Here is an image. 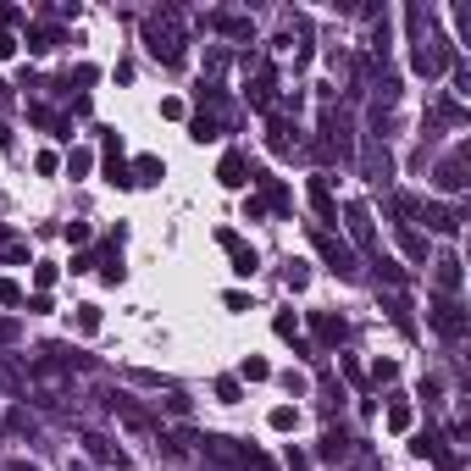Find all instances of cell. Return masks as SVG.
Returning a JSON list of instances; mask_svg holds the SVG:
<instances>
[{
    "label": "cell",
    "instance_id": "obj_32",
    "mask_svg": "<svg viewBox=\"0 0 471 471\" xmlns=\"http://www.w3.org/2000/svg\"><path fill=\"white\" fill-rule=\"evenodd\" d=\"M61 45V28H34L28 34V50H56Z\"/></svg>",
    "mask_w": 471,
    "mask_h": 471
},
{
    "label": "cell",
    "instance_id": "obj_10",
    "mask_svg": "<svg viewBox=\"0 0 471 471\" xmlns=\"http://www.w3.org/2000/svg\"><path fill=\"white\" fill-rule=\"evenodd\" d=\"M460 283H466V272H460V255H438L433 261V289L444 294V300H460Z\"/></svg>",
    "mask_w": 471,
    "mask_h": 471
},
{
    "label": "cell",
    "instance_id": "obj_22",
    "mask_svg": "<svg viewBox=\"0 0 471 471\" xmlns=\"http://www.w3.org/2000/svg\"><path fill=\"white\" fill-rule=\"evenodd\" d=\"M388 433H411L416 427V411H411V399H388V416H383Z\"/></svg>",
    "mask_w": 471,
    "mask_h": 471
},
{
    "label": "cell",
    "instance_id": "obj_14",
    "mask_svg": "<svg viewBox=\"0 0 471 471\" xmlns=\"http://www.w3.org/2000/svg\"><path fill=\"white\" fill-rule=\"evenodd\" d=\"M311 333L327 344V350H338V344L350 338V322H344V316H333V311H311Z\"/></svg>",
    "mask_w": 471,
    "mask_h": 471
},
{
    "label": "cell",
    "instance_id": "obj_31",
    "mask_svg": "<svg viewBox=\"0 0 471 471\" xmlns=\"http://www.w3.org/2000/svg\"><path fill=\"white\" fill-rule=\"evenodd\" d=\"M266 422H272V433H294V427H300V411H294V405H277Z\"/></svg>",
    "mask_w": 471,
    "mask_h": 471
},
{
    "label": "cell",
    "instance_id": "obj_36",
    "mask_svg": "<svg viewBox=\"0 0 471 471\" xmlns=\"http://www.w3.org/2000/svg\"><path fill=\"white\" fill-rule=\"evenodd\" d=\"M211 394H217L222 405H239V377H217V383H211Z\"/></svg>",
    "mask_w": 471,
    "mask_h": 471
},
{
    "label": "cell",
    "instance_id": "obj_23",
    "mask_svg": "<svg viewBox=\"0 0 471 471\" xmlns=\"http://www.w3.org/2000/svg\"><path fill=\"white\" fill-rule=\"evenodd\" d=\"M128 172H133V189H139V183H161V178H167V161H161V156H139Z\"/></svg>",
    "mask_w": 471,
    "mask_h": 471
},
{
    "label": "cell",
    "instance_id": "obj_42",
    "mask_svg": "<svg viewBox=\"0 0 471 471\" xmlns=\"http://www.w3.org/2000/svg\"><path fill=\"white\" fill-rule=\"evenodd\" d=\"M222 305H228V311H250V294H239V289H228V294H222Z\"/></svg>",
    "mask_w": 471,
    "mask_h": 471
},
{
    "label": "cell",
    "instance_id": "obj_45",
    "mask_svg": "<svg viewBox=\"0 0 471 471\" xmlns=\"http://www.w3.org/2000/svg\"><path fill=\"white\" fill-rule=\"evenodd\" d=\"M289 471H311V460H305V455H300L294 444H289Z\"/></svg>",
    "mask_w": 471,
    "mask_h": 471
},
{
    "label": "cell",
    "instance_id": "obj_2",
    "mask_svg": "<svg viewBox=\"0 0 471 471\" xmlns=\"http://www.w3.org/2000/svg\"><path fill=\"white\" fill-rule=\"evenodd\" d=\"M222 128H228V95H222L217 84H200V111L189 117V139H217Z\"/></svg>",
    "mask_w": 471,
    "mask_h": 471
},
{
    "label": "cell",
    "instance_id": "obj_15",
    "mask_svg": "<svg viewBox=\"0 0 471 471\" xmlns=\"http://www.w3.org/2000/svg\"><path fill=\"white\" fill-rule=\"evenodd\" d=\"M206 28H217V34H228V39H244V45H250L255 39V23L244 11H211L206 17Z\"/></svg>",
    "mask_w": 471,
    "mask_h": 471
},
{
    "label": "cell",
    "instance_id": "obj_18",
    "mask_svg": "<svg viewBox=\"0 0 471 471\" xmlns=\"http://www.w3.org/2000/svg\"><path fill=\"white\" fill-rule=\"evenodd\" d=\"M106 183H117V189H133V172H128V161H122V139L106 133Z\"/></svg>",
    "mask_w": 471,
    "mask_h": 471
},
{
    "label": "cell",
    "instance_id": "obj_17",
    "mask_svg": "<svg viewBox=\"0 0 471 471\" xmlns=\"http://www.w3.org/2000/svg\"><path fill=\"white\" fill-rule=\"evenodd\" d=\"M106 405H111V411L133 427V433H150V427H156V416H150V411H139V405H133V394H106Z\"/></svg>",
    "mask_w": 471,
    "mask_h": 471
},
{
    "label": "cell",
    "instance_id": "obj_13",
    "mask_svg": "<svg viewBox=\"0 0 471 471\" xmlns=\"http://www.w3.org/2000/svg\"><path fill=\"white\" fill-rule=\"evenodd\" d=\"M411 449H416L422 460H433V466H444V471H466V466H460L455 455H449V444H444L438 433H416V444H411Z\"/></svg>",
    "mask_w": 471,
    "mask_h": 471
},
{
    "label": "cell",
    "instance_id": "obj_39",
    "mask_svg": "<svg viewBox=\"0 0 471 471\" xmlns=\"http://www.w3.org/2000/svg\"><path fill=\"white\" fill-rule=\"evenodd\" d=\"M394 377H399V366H394V361H377V366H372V383H377V388H383V383H394Z\"/></svg>",
    "mask_w": 471,
    "mask_h": 471
},
{
    "label": "cell",
    "instance_id": "obj_33",
    "mask_svg": "<svg viewBox=\"0 0 471 471\" xmlns=\"http://www.w3.org/2000/svg\"><path fill=\"white\" fill-rule=\"evenodd\" d=\"M61 167H67V178H84V172L95 167V156H89V150H72L67 161H61Z\"/></svg>",
    "mask_w": 471,
    "mask_h": 471
},
{
    "label": "cell",
    "instance_id": "obj_38",
    "mask_svg": "<svg viewBox=\"0 0 471 471\" xmlns=\"http://www.w3.org/2000/svg\"><path fill=\"white\" fill-rule=\"evenodd\" d=\"M283 283H289V289H305V283H311V272H305L300 261H289V272H283Z\"/></svg>",
    "mask_w": 471,
    "mask_h": 471
},
{
    "label": "cell",
    "instance_id": "obj_20",
    "mask_svg": "<svg viewBox=\"0 0 471 471\" xmlns=\"http://www.w3.org/2000/svg\"><path fill=\"white\" fill-rule=\"evenodd\" d=\"M217 183H222V189H244V183H250V161H244L239 150H228L222 167H217Z\"/></svg>",
    "mask_w": 471,
    "mask_h": 471
},
{
    "label": "cell",
    "instance_id": "obj_44",
    "mask_svg": "<svg viewBox=\"0 0 471 471\" xmlns=\"http://www.w3.org/2000/svg\"><path fill=\"white\" fill-rule=\"evenodd\" d=\"M11 56H17V34L0 28V61H11Z\"/></svg>",
    "mask_w": 471,
    "mask_h": 471
},
{
    "label": "cell",
    "instance_id": "obj_6",
    "mask_svg": "<svg viewBox=\"0 0 471 471\" xmlns=\"http://www.w3.org/2000/svg\"><path fill=\"white\" fill-rule=\"evenodd\" d=\"M411 217L427 222L433 233H449V239H455V233H460V222H466V211H460V206H444V200H416V211H411Z\"/></svg>",
    "mask_w": 471,
    "mask_h": 471
},
{
    "label": "cell",
    "instance_id": "obj_43",
    "mask_svg": "<svg viewBox=\"0 0 471 471\" xmlns=\"http://www.w3.org/2000/svg\"><path fill=\"white\" fill-rule=\"evenodd\" d=\"M61 233H67V244H89V228H84V222H67Z\"/></svg>",
    "mask_w": 471,
    "mask_h": 471
},
{
    "label": "cell",
    "instance_id": "obj_1",
    "mask_svg": "<svg viewBox=\"0 0 471 471\" xmlns=\"http://www.w3.org/2000/svg\"><path fill=\"white\" fill-rule=\"evenodd\" d=\"M183 11L178 6H161V11H150L145 17V50L161 61V67H183Z\"/></svg>",
    "mask_w": 471,
    "mask_h": 471
},
{
    "label": "cell",
    "instance_id": "obj_34",
    "mask_svg": "<svg viewBox=\"0 0 471 471\" xmlns=\"http://www.w3.org/2000/svg\"><path fill=\"white\" fill-rule=\"evenodd\" d=\"M266 377H272V366L261 355H244V383H266Z\"/></svg>",
    "mask_w": 471,
    "mask_h": 471
},
{
    "label": "cell",
    "instance_id": "obj_37",
    "mask_svg": "<svg viewBox=\"0 0 471 471\" xmlns=\"http://www.w3.org/2000/svg\"><path fill=\"white\" fill-rule=\"evenodd\" d=\"M78 333H100V305H78Z\"/></svg>",
    "mask_w": 471,
    "mask_h": 471
},
{
    "label": "cell",
    "instance_id": "obj_16",
    "mask_svg": "<svg viewBox=\"0 0 471 471\" xmlns=\"http://www.w3.org/2000/svg\"><path fill=\"white\" fill-rule=\"evenodd\" d=\"M350 449H355V438L344 433V427H333V422L322 427V444H316V455H322V460H333V466H338V460H350Z\"/></svg>",
    "mask_w": 471,
    "mask_h": 471
},
{
    "label": "cell",
    "instance_id": "obj_8",
    "mask_svg": "<svg viewBox=\"0 0 471 471\" xmlns=\"http://www.w3.org/2000/svg\"><path fill=\"white\" fill-rule=\"evenodd\" d=\"M344 222H350V239L361 244L366 255H383V250H377V228H372V211H366L361 200H350V206H344Z\"/></svg>",
    "mask_w": 471,
    "mask_h": 471
},
{
    "label": "cell",
    "instance_id": "obj_46",
    "mask_svg": "<svg viewBox=\"0 0 471 471\" xmlns=\"http://www.w3.org/2000/svg\"><path fill=\"white\" fill-rule=\"evenodd\" d=\"M17 338V322H0V344H11Z\"/></svg>",
    "mask_w": 471,
    "mask_h": 471
},
{
    "label": "cell",
    "instance_id": "obj_24",
    "mask_svg": "<svg viewBox=\"0 0 471 471\" xmlns=\"http://www.w3.org/2000/svg\"><path fill=\"white\" fill-rule=\"evenodd\" d=\"M272 327H277V338H289V344H294V350H300V355H311V344H305V338H300V322H294L289 311H277V316H272Z\"/></svg>",
    "mask_w": 471,
    "mask_h": 471
},
{
    "label": "cell",
    "instance_id": "obj_4",
    "mask_svg": "<svg viewBox=\"0 0 471 471\" xmlns=\"http://www.w3.org/2000/svg\"><path fill=\"white\" fill-rule=\"evenodd\" d=\"M427 322H433L449 344H460L466 327H471V322H466V305H460V300H444V294H433V305H427Z\"/></svg>",
    "mask_w": 471,
    "mask_h": 471
},
{
    "label": "cell",
    "instance_id": "obj_21",
    "mask_svg": "<svg viewBox=\"0 0 471 471\" xmlns=\"http://www.w3.org/2000/svg\"><path fill=\"white\" fill-rule=\"evenodd\" d=\"M272 100H277V72L261 67L255 84H250V106H255V111H272Z\"/></svg>",
    "mask_w": 471,
    "mask_h": 471
},
{
    "label": "cell",
    "instance_id": "obj_3",
    "mask_svg": "<svg viewBox=\"0 0 471 471\" xmlns=\"http://www.w3.org/2000/svg\"><path fill=\"white\" fill-rule=\"evenodd\" d=\"M316 150L327 161H355V133H350V117H344L338 106H322V139H316Z\"/></svg>",
    "mask_w": 471,
    "mask_h": 471
},
{
    "label": "cell",
    "instance_id": "obj_47",
    "mask_svg": "<svg viewBox=\"0 0 471 471\" xmlns=\"http://www.w3.org/2000/svg\"><path fill=\"white\" fill-rule=\"evenodd\" d=\"M6 471H39V466H34V460H11Z\"/></svg>",
    "mask_w": 471,
    "mask_h": 471
},
{
    "label": "cell",
    "instance_id": "obj_40",
    "mask_svg": "<svg viewBox=\"0 0 471 471\" xmlns=\"http://www.w3.org/2000/svg\"><path fill=\"white\" fill-rule=\"evenodd\" d=\"M338 372H344V377H350L355 388H366V377H361V366H355V355H338Z\"/></svg>",
    "mask_w": 471,
    "mask_h": 471
},
{
    "label": "cell",
    "instance_id": "obj_11",
    "mask_svg": "<svg viewBox=\"0 0 471 471\" xmlns=\"http://www.w3.org/2000/svg\"><path fill=\"white\" fill-rule=\"evenodd\" d=\"M266 145H272V156H294L300 150V128L289 117H266Z\"/></svg>",
    "mask_w": 471,
    "mask_h": 471
},
{
    "label": "cell",
    "instance_id": "obj_28",
    "mask_svg": "<svg viewBox=\"0 0 471 471\" xmlns=\"http://www.w3.org/2000/svg\"><path fill=\"white\" fill-rule=\"evenodd\" d=\"M0 261H6V266H23V261H28V244L11 239L6 228H0Z\"/></svg>",
    "mask_w": 471,
    "mask_h": 471
},
{
    "label": "cell",
    "instance_id": "obj_12",
    "mask_svg": "<svg viewBox=\"0 0 471 471\" xmlns=\"http://www.w3.org/2000/svg\"><path fill=\"white\" fill-rule=\"evenodd\" d=\"M433 183H438L444 194H460V189H466V145H460L455 156H444V161H438V172H433Z\"/></svg>",
    "mask_w": 471,
    "mask_h": 471
},
{
    "label": "cell",
    "instance_id": "obj_30",
    "mask_svg": "<svg viewBox=\"0 0 471 471\" xmlns=\"http://www.w3.org/2000/svg\"><path fill=\"white\" fill-rule=\"evenodd\" d=\"M372 266H377V277L388 283V289H405V266H394L388 255H372Z\"/></svg>",
    "mask_w": 471,
    "mask_h": 471
},
{
    "label": "cell",
    "instance_id": "obj_41",
    "mask_svg": "<svg viewBox=\"0 0 471 471\" xmlns=\"http://www.w3.org/2000/svg\"><path fill=\"white\" fill-rule=\"evenodd\" d=\"M0 305H23V289H17V283H6V277H0Z\"/></svg>",
    "mask_w": 471,
    "mask_h": 471
},
{
    "label": "cell",
    "instance_id": "obj_19",
    "mask_svg": "<svg viewBox=\"0 0 471 471\" xmlns=\"http://www.w3.org/2000/svg\"><path fill=\"white\" fill-rule=\"evenodd\" d=\"M305 200H311V211L322 217V222H338V206H333V189H327V178L316 172L311 183H305Z\"/></svg>",
    "mask_w": 471,
    "mask_h": 471
},
{
    "label": "cell",
    "instance_id": "obj_5",
    "mask_svg": "<svg viewBox=\"0 0 471 471\" xmlns=\"http://www.w3.org/2000/svg\"><path fill=\"white\" fill-rule=\"evenodd\" d=\"M311 244H316V255L333 266L338 277H355V272H361V261H355V250H350L344 239H333V233H322V228H316V233H311Z\"/></svg>",
    "mask_w": 471,
    "mask_h": 471
},
{
    "label": "cell",
    "instance_id": "obj_9",
    "mask_svg": "<svg viewBox=\"0 0 471 471\" xmlns=\"http://www.w3.org/2000/svg\"><path fill=\"white\" fill-rule=\"evenodd\" d=\"M78 444H84V455H89V460H100V466H122V471H133V466H128V455H122V449H117L106 433H89V427H84V433H78Z\"/></svg>",
    "mask_w": 471,
    "mask_h": 471
},
{
    "label": "cell",
    "instance_id": "obj_25",
    "mask_svg": "<svg viewBox=\"0 0 471 471\" xmlns=\"http://www.w3.org/2000/svg\"><path fill=\"white\" fill-rule=\"evenodd\" d=\"M394 239H399V250L411 255V261H427V239L411 228V222H399V233H394Z\"/></svg>",
    "mask_w": 471,
    "mask_h": 471
},
{
    "label": "cell",
    "instance_id": "obj_29",
    "mask_svg": "<svg viewBox=\"0 0 471 471\" xmlns=\"http://www.w3.org/2000/svg\"><path fill=\"white\" fill-rule=\"evenodd\" d=\"M28 122H39V128H50L56 139H67V122H61L50 106H28Z\"/></svg>",
    "mask_w": 471,
    "mask_h": 471
},
{
    "label": "cell",
    "instance_id": "obj_35",
    "mask_svg": "<svg viewBox=\"0 0 471 471\" xmlns=\"http://www.w3.org/2000/svg\"><path fill=\"white\" fill-rule=\"evenodd\" d=\"M34 172H39V178H56V172H61V156H56V150H39V156H34Z\"/></svg>",
    "mask_w": 471,
    "mask_h": 471
},
{
    "label": "cell",
    "instance_id": "obj_26",
    "mask_svg": "<svg viewBox=\"0 0 471 471\" xmlns=\"http://www.w3.org/2000/svg\"><path fill=\"white\" fill-rule=\"evenodd\" d=\"M438 122L460 128V122H466V106H460V100H438V106H433V122H427V128H438Z\"/></svg>",
    "mask_w": 471,
    "mask_h": 471
},
{
    "label": "cell",
    "instance_id": "obj_7",
    "mask_svg": "<svg viewBox=\"0 0 471 471\" xmlns=\"http://www.w3.org/2000/svg\"><path fill=\"white\" fill-rule=\"evenodd\" d=\"M217 244H222V255L233 261V272H239V277H250L255 266H261V255H255V250H250V244H244L233 228H217Z\"/></svg>",
    "mask_w": 471,
    "mask_h": 471
},
{
    "label": "cell",
    "instance_id": "obj_27",
    "mask_svg": "<svg viewBox=\"0 0 471 471\" xmlns=\"http://www.w3.org/2000/svg\"><path fill=\"white\" fill-rule=\"evenodd\" d=\"M366 172H372V183H383L388 172H394V161H388V150L377 145V139H372V150H366Z\"/></svg>",
    "mask_w": 471,
    "mask_h": 471
}]
</instances>
